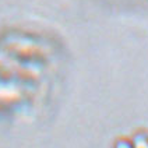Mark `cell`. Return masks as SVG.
Segmentation results:
<instances>
[{"instance_id":"cell-1","label":"cell","mask_w":148,"mask_h":148,"mask_svg":"<svg viewBox=\"0 0 148 148\" xmlns=\"http://www.w3.org/2000/svg\"><path fill=\"white\" fill-rule=\"evenodd\" d=\"M134 148H148V136L145 134H137L133 140Z\"/></svg>"},{"instance_id":"cell-2","label":"cell","mask_w":148,"mask_h":148,"mask_svg":"<svg viewBox=\"0 0 148 148\" xmlns=\"http://www.w3.org/2000/svg\"><path fill=\"white\" fill-rule=\"evenodd\" d=\"M115 148H134L133 147V141L129 140H119L115 144Z\"/></svg>"}]
</instances>
